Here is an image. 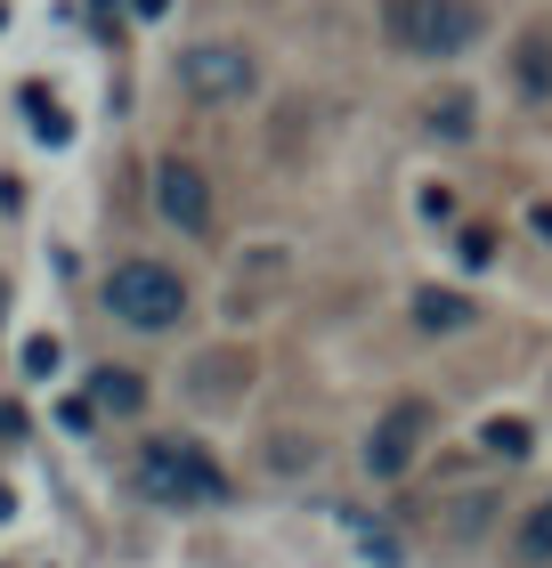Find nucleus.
I'll return each instance as SVG.
<instances>
[{"label":"nucleus","instance_id":"obj_22","mask_svg":"<svg viewBox=\"0 0 552 568\" xmlns=\"http://www.w3.org/2000/svg\"><path fill=\"white\" fill-rule=\"evenodd\" d=\"M0 24H9V9H0Z\"/></svg>","mask_w":552,"mask_h":568},{"label":"nucleus","instance_id":"obj_8","mask_svg":"<svg viewBox=\"0 0 552 568\" xmlns=\"http://www.w3.org/2000/svg\"><path fill=\"white\" fill-rule=\"evenodd\" d=\"M90 406H107V415H139V406H147V382L130 374V366H98V374H90Z\"/></svg>","mask_w":552,"mask_h":568},{"label":"nucleus","instance_id":"obj_14","mask_svg":"<svg viewBox=\"0 0 552 568\" xmlns=\"http://www.w3.org/2000/svg\"><path fill=\"white\" fill-rule=\"evenodd\" d=\"M488 496H455V504H446V536H455V545H471V536H480L488 528Z\"/></svg>","mask_w":552,"mask_h":568},{"label":"nucleus","instance_id":"obj_5","mask_svg":"<svg viewBox=\"0 0 552 568\" xmlns=\"http://www.w3.org/2000/svg\"><path fill=\"white\" fill-rule=\"evenodd\" d=\"M423 438H431V406L423 398L382 406V423L365 430V471H374V479H407L414 455H423Z\"/></svg>","mask_w":552,"mask_h":568},{"label":"nucleus","instance_id":"obj_4","mask_svg":"<svg viewBox=\"0 0 552 568\" xmlns=\"http://www.w3.org/2000/svg\"><path fill=\"white\" fill-rule=\"evenodd\" d=\"M179 82H188V98H203V106H235V98H252L260 65H252V49H235V41H203V49L179 58Z\"/></svg>","mask_w":552,"mask_h":568},{"label":"nucleus","instance_id":"obj_15","mask_svg":"<svg viewBox=\"0 0 552 568\" xmlns=\"http://www.w3.org/2000/svg\"><path fill=\"white\" fill-rule=\"evenodd\" d=\"M520 560H552V496L520 520Z\"/></svg>","mask_w":552,"mask_h":568},{"label":"nucleus","instance_id":"obj_10","mask_svg":"<svg viewBox=\"0 0 552 568\" xmlns=\"http://www.w3.org/2000/svg\"><path fill=\"white\" fill-rule=\"evenodd\" d=\"M24 114H33V139H41V146H66V139H73L66 106H58V98H49L41 82H24Z\"/></svg>","mask_w":552,"mask_h":568},{"label":"nucleus","instance_id":"obj_19","mask_svg":"<svg viewBox=\"0 0 552 568\" xmlns=\"http://www.w3.org/2000/svg\"><path fill=\"white\" fill-rule=\"evenodd\" d=\"M529 227H536V236H552V203H536V212H529Z\"/></svg>","mask_w":552,"mask_h":568},{"label":"nucleus","instance_id":"obj_21","mask_svg":"<svg viewBox=\"0 0 552 568\" xmlns=\"http://www.w3.org/2000/svg\"><path fill=\"white\" fill-rule=\"evenodd\" d=\"M0 520H9V487H0Z\"/></svg>","mask_w":552,"mask_h":568},{"label":"nucleus","instance_id":"obj_12","mask_svg":"<svg viewBox=\"0 0 552 568\" xmlns=\"http://www.w3.org/2000/svg\"><path fill=\"white\" fill-rule=\"evenodd\" d=\"M512 82L529 90V98H544V90H552V41H544V33H529V41H520V65H512Z\"/></svg>","mask_w":552,"mask_h":568},{"label":"nucleus","instance_id":"obj_7","mask_svg":"<svg viewBox=\"0 0 552 568\" xmlns=\"http://www.w3.org/2000/svg\"><path fill=\"white\" fill-rule=\"evenodd\" d=\"M244 382H252V357H244V349H203V357H195V382H188V390H195L203 406H228L235 390H244Z\"/></svg>","mask_w":552,"mask_h":568},{"label":"nucleus","instance_id":"obj_9","mask_svg":"<svg viewBox=\"0 0 552 568\" xmlns=\"http://www.w3.org/2000/svg\"><path fill=\"white\" fill-rule=\"evenodd\" d=\"M471 317H480V308H471L463 293H439V284H423V293H414V325H423V333H463Z\"/></svg>","mask_w":552,"mask_h":568},{"label":"nucleus","instance_id":"obj_18","mask_svg":"<svg viewBox=\"0 0 552 568\" xmlns=\"http://www.w3.org/2000/svg\"><path fill=\"white\" fill-rule=\"evenodd\" d=\"M455 261H463V268H488V261H495V236H488V227H463V236H455Z\"/></svg>","mask_w":552,"mask_h":568},{"label":"nucleus","instance_id":"obj_6","mask_svg":"<svg viewBox=\"0 0 552 568\" xmlns=\"http://www.w3.org/2000/svg\"><path fill=\"white\" fill-rule=\"evenodd\" d=\"M154 212H163L179 236H203V227H212V179L195 163H163L154 171Z\"/></svg>","mask_w":552,"mask_h":568},{"label":"nucleus","instance_id":"obj_13","mask_svg":"<svg viewBox=\"0 0 552 568\" xmlns=\"http://www.w3.org/2000/svg\"><path fill=\"white\" fill-rule=\"evenodd\" d=\"M431 131H439V139H471V131H480V106H471L463 90H446L439 106H431Z\"/></svg>","mask_w":552,"mask_h":568},{"label":"nucleus","instance_id":"obj_2","mask_svg":"<svg viewBox=\"0 0 552 568\" xmlns=\"http://www.w3.org/2000/svg\"><path fill=\"white\" fill-rule=\"evenodd\" d=\"M139 487L154 504H171V511H195V504L228 496V471L195 447V438H147L139 447Z\"/></svg>","mask_w":552,"mask_h":568},{"label":"nucleus","instance_id":"obj_16","mask_svg":"<svg viewBox=\"0 0 552 568\" xmlns=\"http://www.w3.org/2000/svg\"><path fill=\"white\" fill-rule=\"evenodd\" d=\"M269 463H277V471H301V463H318V438H293V430H277V438H269Z\"/></svg>","mask_w":552,"mask_h":568},{"label":"nucleus","instance_id":"obj_20","mask_svg":"<svg viewBox=\"0 0 552 568\" xmlns=\"http://www.w3.org/2000/svg\"><path fill=\"white\" fill-rule=\"evenodd\" d=\"M130 9H139V17H163V9H171V0H130Z\"/></svg>","mask_w":552,"mask_h":568},{"label":"nucleus","instance_id":"obj_3","mask_svg":"<svg viewBox=\"0 0 552 568\" xmlns=\"http://www.w3.org/2000/svg\"><path fill=\"white\" fill-rule=\"evenodd\" d=\"M107 308L122 325H139V333H171L188 317V276L163 268V261H122L107 276Z\"/></svg>","mask_w":552,"mask_h":568},{"label":"nucleus","instance_id":"obj_17","mask_svg":"<svg viewBox=\"0 0 552 568\" xmlns=\"http://www.w3.org/2000/svg\"><path fill=\"white\" fill-rule=\"evenodd\" d=\"M58 366H66L58 333H33V342H24V374H58Z\"/></svg>","mask_w":552,"mask_h":568},{"label":"nucleus","instance_id":"obj_11","mask_svg":"<svg viewBox=\"0 0 552 568\" xmlns=\"http://www.w3.org/2000/svg\"><path fill=\"white\" fill-rule=\"evenodd\" d=\"M480 447H488L495 463H520V455H529V447H536V430H529V423H520V415H495V423L480 430Z\"/></svg>","mask_w":552,"mask_h":568},{"label":"nucleus","instance_id":"obj_1","mask_svg":"<svg viewBox=\"0 0 552 568\" xmlns=\"http://www.w3.org/2000/svg\"><path fill=\"white\" fill-rule=\"evenodd\" d=\"M480 0H382V33L407 58H463L480 41Z\"/></svg>","mask_w":552,"mask_h":568}]
</instances>
